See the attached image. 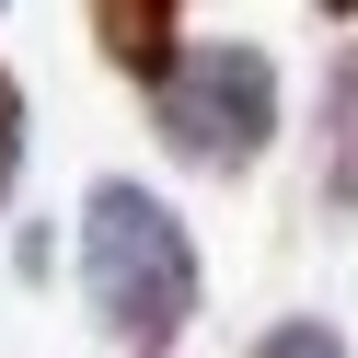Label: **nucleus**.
Segmentation results:
<instances>
[{
	"label": "nucleus",
	"instance_id": "nucleus-1",
	"mask_svg": "<svg viewBox=\"0 0 358 358\" xmlns=\"http://www.w3.org/2000/svg\"><path fill=\"white\" fill-rule=\"evenodd\" d=\"M81 289H93V324L116 335V347L162 358L173 335L196 324V301H208V266H196V231L173 220V196L104 173V185L81 196Z\"/></svg>",
	"mask_w": 358,
	"mask_h": 358
},
{
	"label": "nucleus",
	"instance_id": "nucleus-2",
	"mask_svg": "<svg viewBox=\"0 0 358 358\" xmlns=\"http://www.w3.org/2000/svg\"><path fill=\"white\" fill-rule=\"evenodd\" d=\"M150 139L196 173H255L266 139H278V58L243 47V35H208L185 47L162 81H150Z\"/></svg>",
	"mask_w": 358,
	"mask_h": 358
},
{
	"label": "nucleus",
	"instance_id": "nucleus-3",
	"mask_svg": "<svg viewBox=\"0 0 358 358\" xmlns=\"http://www.w3.org/2000/svg\"><path fill=\"white\" fill-rule=\"evenodd\" d=\"M93 12V47H104V70H127L150 93V81L185 58V0H81Z\"/></svg>",
	"mask_w": 358,
	"mask_h": 358
},
{
	"label": "nucleus",
	"instance_id": "nucleus-4",
	"mask_svg": "<svg viewBox=\"0 0 358 358\" xmlns=\"http://www.w3.org/2000/svg\"><path fill=\"white\" fill-rule=\"evenodd\" d=\"M312 139H324V208H358V24H347V47H335V70H324Z\"/></svg>",
	"mask_w": 358,
	"mask_h": 358
},
{
	"label": "nucleus",
	"instance_id": "nucleus-5",
	"mask_svg": "<svg viewBox=\"0 0 358 358\" xmlns=\"http://www.w3.org/2000/svg\"><path fill=\"white\" fill-rule=\"evenodd\" d=\"M243 358H347V335H335L324 312H289V324H266Z\"/></svg>",
	"mask_w": 358,
	"mask_h": 358
},
{
	"label": "nucleus",
	"instance_id": "nucleus-6",
	"mask_svg": "<svg viewBox=\"0 0 358 358\" xmlns=\"http://www.w3.org/2000/svg\"><path fill=\"white\" fill-rule=\"evenodd\" d=\"M12 185H24V81L0 70V208H12Z\"/></svg>",
	"mask_w": 358,
	"mask_h": 358
},
{
	"label": "nucleus",
	"instance_id": "nucleus-7",
	"mask_svg": "<svg viewBox=\"0 0 358 358\" xmlns=\"http://www.w3.org/2000/svg\"><path fill=\"white\" fill-rule=\"evenodd\" d=\"M312 12H324V24H358V0H312Z\"/></svg>",
	"mask_w": 358,
	"mask_h": 358
}]
</instances>
